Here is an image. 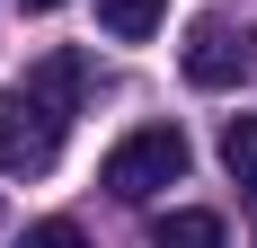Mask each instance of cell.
Listing matches in <instances>:
<instances>
[{
  "label": "cell",
  "instance_id": "obj_1",
  "mask_svg": "<svg viewBox=\"0 0 257 248\" xmlns=\"http://www.w3.org/2000/svg\"><path fill=\"white\" fill-rule=\"evenodd\" d=\"M62 124L71 106H53L45 89H0V177H45L62 160Z\"/></svg>",
  "mask_w": 257,
  "mask_h": 248
},
{
  "label": "cell",
  "instance_id": "obj_2",
  "mask_svg": "<svg viewBox=\"0 0 257 248\" xmlns=\"http://www.w3.org/2000/svg\"><path fill=\"white\" fill-rule=\"evenodd\" d=\"M178 177H186V133L178 124H142V133H124V142L106 151L98 186L124 195V204H142V195H160V186H178Z\"/></svg>",
  "mask_w": 257,
  "mask_h": 248
},
{
  "label": "cell",
  "instance_id": "obj_3",
  "mask_svg": "<svg viewBox=\"0 0 257 248\" xmlns=\"http://www.w3.org/2000/svg\"><path fill=\"white\" fill-rule=\"evenodd\" d=\"M178 62H186V80H195V89H239V80H248V62H257V36H248V27H231V18H195Z\"/></svg>",
  "mask_w": 257,
  "mask_h": 248
},
{
  "label": "cell",
  "instance_id": "obj_4",
  "mask_svg": "<svg viewBox=\"0 0 257 248\" xmlns=\"http://www.w3.org/2000/svg\"><path fill=\"white\" fill-rule=\"evenodd\" d=\"M151 248H231V239H222V213L178 204V213H160V222H151Z\"/></svg>",
  "mask_w": 257,
  "mask_h": 248
},
{
  "label": "cell",
  "instance_id": "obj_5",
  "mask_svg": "<svg viewBox=\"0 0 257 248\" xmlns=\"http://www.w3.org/2000/svg\"><path fill=\"white\" fill-rule=\"evenodd\" d=\"M160 18H169V0H98V27H106V36H124V45H142Z\"/></svg>",
  "mask_w": 257,
  "mask_h": 248
},
{
  "label": "cell",
  "instance_id": "obj_6",
  "mask_svg": "<svg viewBox=\"0 0 257 248\" xmlns=\"http://www.w3.org/2000/svg\"><path fill=\"white\" fill-rule=\"evenodd\" d=\"M222 169L239 177V195H257V115H231V124H222Z\"/></svg>",
  "mask_w": 257,
  "mask_h": 248
},
{
  "label": "cell",
  "instance_id": "obj_7",
  "mask_svg": "<svg viewBox=\"0 0 257 248\" xmlns=\"http://www.w3.org/2000/svg\"><path fill=\"white\" fill-rule=\"evenodd\" d=\"M80 80H89V62H80V53H53V62L27 80V89H45L53 106H71V98H80Z\"/></svg>",
  "mask_w": 257,
  "mask_h": 248
},
{
  "label": "cell",
  "instance_id": "obj_8",
  "mask_svg": "<svg viewBox=\"0 0 257 248\" xmlns=\"http://www.w3.org/2000/svg\"><path fill=\"white\" fill-rule=\"evenodd\" d=\"M18 248H80V222H62V213H53V222L18 230Z\"/></svg>",
  "mask_w": 257,
  "mask_h": 248
},
{
  "label": "cell",
  "instance_id": "obj_9",
  "mask_svg": "<svg viewBox=\"0 0 257 248\" xmlns=\"http://www.w3.org/2000/svg\"><path fill=\"white\" fill-rule=\"evenodd\" d=\"M27 9H62V0H27Z\"/></svg>",
  "mask_w": 257,
  "mask_h": 248
}]
</instances>
